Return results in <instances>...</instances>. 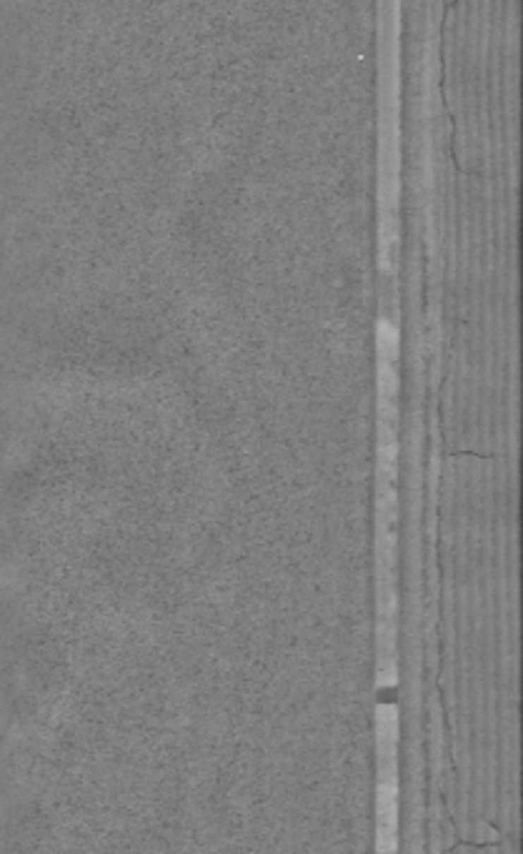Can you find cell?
Wrapping results in <instances>:
<instances>
[{
    "instance_id": "3",
    "label": "cell",
    "mask_w": 523,
    "mask_h": 854,
    "mask_svg": "<svg viewBox=\"0 0 523 854\" xmlns=\"http://www.w3.org/2000/svg\"><path fill=\"white\" fill-rule=\"evenodd\" d=\"M375 684L378 689H393L398 684V664L393 656H380L378 661V674H375Z\"/></svg>"
},
{
    "instance_id": "5",
    "label": "cell",
    "mask_w": 523,
    "mask_h": 854,
    "mask_svg": "<svg viewBox=\"0 0 523 854\" xmlns=\"http://www.w3.org/2000/svg\"><path fill=\"white\" fill-rule=\"evenodd\" d=\"M378 854H396L398 852V832H385L378 826V837H375Z\"/></svg>"
},
{
    "instance_id": "1",
    "label": "cell",
    "mask_w": 523,
    "mask_h": 854,
    "mask_svg": "<svg viewBox=\"0 0 523 854\" xmlns=\"http://www.w3.org/2000/svg\"><path fill=\"white\" fill-rule=\"evenodd\" d=\"M375 722H378V754H380V761L396 759L398 729H401L398 709L393 704H378V709H375Z\"/></svg>"
},
{
    "instance_id": "4",
    "label": "cell",
    "mask_w": 523,
    "mask_h": 854,
    "mask_svg": "<svg viewBox=\"0 0 523 854\" xmlns=\"http://www.w3.org/2000/svg\"><path fill=\"white\" fill-rule=\"evenodd\" d=\"M378 612H380V619L385 622H393V614L398 612V594L396 589L391 586H380L378 591Z\"/></svg>"
},
{
    "instance_id": "2",
    "label": "cell",
    "mask_w": 523,
    "mask_h": 854,
    "mask_svg": "<svg viewBox=\"0 0 523 854\" xmlns=\"http://www.w3.org/2000/svg\"><path fill=\"white\" fill-rule=\"evenodd\" d=\"M378 819L380 829L398 832V797H378Z\"/></svg>"
}]
</instances>
